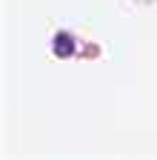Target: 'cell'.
<instances>
[{
    "label": "cell",
    "mask_w": 157,
    "mask_h": 160,
    "mask_svg": "<svg viewBox=\"0 0 157 160\" xmlns=\"http://www.w3.org/2000/svg\"><path fill=\"white\" fill-rule=\"evenodd\" d=\"M71 52H74L71 37H69V34H57V37H54V54H57V57H69Z\"/></svg>",
    "instance_id": "1"
}]
</instances>
